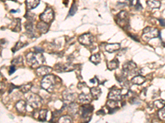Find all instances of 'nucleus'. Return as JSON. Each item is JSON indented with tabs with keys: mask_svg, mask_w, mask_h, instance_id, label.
I'll list each match as a JSON object with an SVG mask.
<instances>
[{
	"mask_svg": "<svg viewBox=\"0 0 165 123\" xmlns=\"http://www.w3.org/2000/svg\"><path fill=\"white\" fill-rule=\"evenodd\" d=\"M36 28L38 29V30L40 31V33L46 34L47 33L48 30H49V25L48 23L44 22H40L37 23L36 25Z\"/></svg>",
	"mask_w": 165,
	"mask_h": 123,
	"instance_id": "nucleus-19",
	"label": "nucleus"
},
{
	"mask_svg": "<svg viewBox=\"0 0 165 123\" xmlns=\"http://www.w3.org/2000/svg\"><path fill=\"white\" fill-rule=\"evenodd\" d=\"M120 48V44H107L105 47V49L107 53H112L114 52H116V51L119 50Z\"/></svg>",
	"mask_w": 165,
	"mask_h": 123,
	"instance_id": "nucleus-17",
	"label": "nucleus"
},
{
	"mask_svg": "<svg viewBox=\"0 0 165 123\" xmlns=\"http://www.w3.org/2000/svg\"><path fill=\"white\" fill-rule=\"evenodd\" d=\"M108 99H113V100L120 101L122 99L121 96V90L119 89H112L108 94Z\"/></svg>",
	"mask_w": 165,
	"mask_h": 123,
	"instance_id": "nucleus-9",
	"label": "nucleus"
},
{
	"mask_svg": "<svg viewBox=\"0 0 165 123\" xmlns=\"http://www.w3.org/2000/svg\"><path fill=\"white\" fill-rule=\"evenodd\" d=\"M165 106V100L164 99H158L154 102V107L156 109H161L162 107Z\"/></svg>",
	"mask_w": 165,
	"mask_h": 123,
	"instance_id": "nucleus-28",
	"label": "nucleus"
},
{
	"mask_svg": "<svg viewBox=\"0 0 165 123\" xmlns=\"http://www.w3.org/2000/svg\"><path fill=\"white\" fill-rule=\"evenodd\" d=\"M159 117L161 120H165V106L160 109L159 111Z\"/></svg>",
	"mask_w": 165,
	"mask_h": 123,
	"instance_id": "nucleus-35",
	"label": "nucleus"
},
{
	"mask_svg": "<svg viewBox=\"0 0 165 123\" xmlns=\"http://www.w3.org/2000/svg\"><path fill=\"white\" fill-rule=\"evenodd\" d=\"M137 66L136 64L134 62H128L123 66V70H122V73H123V76H127L128 75H131L136 72Z\"/></svg>",
	"mask_w": 165,
	"mask_h": 123,
	"instance_id": "nucleus-7",
	"label": "nucleus"
},
{
	"mask_svg": "<svg viewBox=\"0 0 165 123\" xmlns=\"http://www.w3.org/2000/svg\"><path fill=\"white\" fill-rule=\"evenodd\" d=\"M68 112L71 114V115H76L79 112V105L76 103H70L69 106L68 107Z\"/></svg>",
	"mask_w": 165,
	"mask_h": 123,
	"instance_id": "nucleus-23",
	"label": "nucleus"
},
{
	"mask_svg": "<svg viewBox=\"0 0 165 123\" xmlns=\"http://www.w3.org/2000/svg\"><path fill=\"white\" fill-rule=\"evenodd\" d=\"M12 87L11 88H9V90H8V92L9 93H11L12 91L13 90V89H17V88H19L20 86H15V85H13V84H11Z\"/></svg>",
	"mask_w": 165,
	"mask_h": 123,
	"instance_id": "nucleus-38",
	"label": "nucleus"
},
{
	"mask_svg": "<svg viewBox=\"0 0 165 123\" xmlns=\"http://www.w3.org/2000/svg\"><path fill=\"white\" fill-rule=\"evenodd\" d=\"M23 64V57L21 56L17 57L16 58H14L12 61V65H14V66H21Z\"/></svg>",
	"mask_w": 165,
	"mask_h": 123,
	"instance_id": "nucleus-29",
	"label": "nucleus"
},
{
	"mask_svg": "<svg viewBox=\"0 0 165 123\" xmlns=\"http://www.w3.org/2000/svg\"><path fill=\"white\" fill-rule=\"evenodd\" d=\"M27 45V44H24V43H23L22 41H18L17 44L15 45V46L12 48V53H15L16 51L19 50L20 49H22V48H23L24 46H26Z\"/></svg>",
	"mask_w": 165,
	"mask_h": 123,
	"instance_id": "nucleus-31",
	"label": "nucleus"
},
{
	"mask_svg": "<svg viewBox=\"0 0 165 123\" xmlns=\"http://www.w3.org/2000/svg\"><path fill=\"white\" fill-rule=\"evenodd\" d=\"M92 41H93V37L90 33L83 34L79 37V42L81 45H85V46L91 45Z\"/></svg>",
	"mask_w": 165,
	"mask_h": 123,
	"instance_id": "nucleus-8",
	"label": "nucleus"
},
{
	"mask_svg": "<svg viewBox=\"0 0 165 123\" xmlns=\"http://www.w3.org/2000/svg\"><path fill=\"white\" fill-rule=\"evenodd\" d=\"M55 71L58 72H68V71H72L73 67H69L68 65L66 64H62V63H58L55 66Z\"/></svg>",
	"mask_w": 165,
	"mask_h": 123,
	"instance_id": "nucleus-15",
	"label": "nucleus"
},
{
	"mask_svg": "<svg viewBox=\"0 0 165 123\" xmlns=\"http://www.w3.org/2000/svg\"><path fill=\"white\" fill-rule=\"evenodd\" d=\"M135 7H136V9L137 11H140V10H142L143 9V7L141 6L139 0H137V3L136 4H135Z\"/></svg>",
	"mask_w": 165,
	"mask_h": 123,
	"instance_id": "nucleus-36",
	"label": "nucleus"
},
{
	"mask_svg": "<svg viewBox=\"0 0 165 123\" xmlns=\"http://www.w3.org/2000/svg\"><path fill=\"white\" fill-rule=\"evenodd\" d=\"M16 109L18 112L24 114L27 111V103L24 100H19L16 103Z\"/></svg>",
	"mask_w": 165,
	"mask_h": 123,
	"instance_id": "nucleus-16",
	"label": "nucleus"
},
{
	"mask_svg": "<svg viewBox=\"0 0 165 123\" xmlns=\"http://www.w3.org/2000/svg\"><path fill=\"white\" fill-rule=\"evenodd\" d=\"M92 96L91 95V94L89 95H88V94L82 93L79 96V100L81 103H89L92 101Z\"/></svg>",
	"mask_w": 165,
	"mask_h": 123,
	"instance_id": "nucleus-21",
	"label": "nucleus"
},
{
	"mask_svg": "<svg viewBox=\"0 0 165 123\" xmlns=\"http://www.w3.org/2000/svg\"><path fill=\"white\" fill-rule=\"evenodd\" d=\"M59 122L70 123L72 122V118H70L69 116H63V117H61V118L59 119Z\"/></svg>",
	"mask_w": 165,
	"mask_h": 123,
	"instance_id": "nucleus-32",
	"label": "nucleus"
},
{
	"mask_svg": "<svg viewBox=\"0 0 165 123\" xmlns=\"http://www.w3.org/2000/svg\"><path fill=\"white\" fill-rule=\"evenodd\" d=\"M52 71V68L50 67H47V66H40L38 68H36V75L38 76H46L47 75H49L51 72Z\"/></svg>",
	"mask_w": 165,
	"mask_h": 123,
	"instance_id": "nucleus-11",
	"label": "nucleus"
},
{
	"mask_svg": "<svg viewBox=\"0 0 165 123\" xmlns=\"http://www.w3.org/2000/svg\"><path fill=\"white\" fill-rule=\"evenodd\" d=\"M90 62H92L93 64H96L97 65L100 62H101V57L99 53H95V54H92L90 58H89Z\"/></svg>",
	"mask_w": 165,
	"mask_h": 123,
	"instance_id": "nucleus-27",
	"label": "nucleus"
},
{
	"mask_svg": "<svg viewBox=\"0 0 165 123\" xmlns=\"http://www.w3.org/2000/svg\"><path fill=\"white\" fill-rule=\"evenodd\" d=\"M15 26H14V28H12L13 30V31H20L21 30V20L19 19V18H17V23L14 25Z\"/></svg>",
	"mask_w": 165,
	"mask_h": 123,
	"instance_id": "nucleus-34",
	"label": "nucleus"
},
{
	"mask_svg": "<svg viewBox=\"0 0 165 123\" xmlns=\"http://www.w3.org/2000/svg\"><path fill=\"white\" fill-rule=\"evenodd\" d=\"M118 67H119V61L116 58L108 62V64H107V68H108L109 70H111V71L116 69Z\"/></svg>",
	"mask_w": 165,
	"mask_h": 123,
	"instance_id": "nucleus-25",
	"label": "nucleus"
},
{
	"mask_svg": "<svg viewBox=\"0 0 165 123\" xmlns=\"http://www.w3.org/2000/svg\"><path fill=\"white\" fill-rule=\"evenodd\" d=\"M115 21L121 28H127L129 26V16L125 11H120L115 17Z\"/></svg>",
	"mask_w": 165,
	"mask_h": 123,
	"instance_id": "nucleus-3",
	"label": "nucleus"
},
{
	"mask_svg": "<svg viewBox=\"0 0 165 123\" xmlns=\"http://www.w3.org/2000/svg\"><path fill=\"white\" fill-rule=\"evenodd\" d=\"M92 111H93V107L89 103H84V105L82 106V118L84 119L89 118Z\"/></svg>",
	"mask_w": 165,
	"mask_h": 123,
	"instance_id": "nucleus-10",
	"label": "nucleus"
},
{
	"mask_svg": "<svg viewBox=\"0 0 165 123\" xmlns=\"http://www.w3.org/2000/svg\"><path fill=\"white\" fill-rule=\"evenodd\" d=\"M130 36H131V38H132V39H136V41H138V42H139V39H137V38H136V36H135V35H132V34H130Z\"/></svg>",
	"mask_w": 165,
	"mask_h": 123,
	"instance_id": "nucleus-40",
	"label": "nucleus"
},
{
	"mask_svg": "<svg viewBox=\"0 0 165 123\" xmlns=\"http://www.w3.org/2000/svg\"><path fill=\"white\" fill-rule=\"evenodd\" d=\"M40 21L46 23H51L54 20V11L51 7H46V10L43 11L40 16Z\"/></svg>",
	"mask_w": 165,
	"mask_h": 123,
	"instance_id": "nucleus-6",
	"label": "nucleus"
},
{
	"mask_svg": "<svg viewBox=\"0 0 165 123\" xmlns=\"http://www.w3.org/2000/svg\"><path fill=\"white\" fill-rule=\"evenodd\" d=\"M106 106L107 107L109 112L112 113V112H115L116 109H118V102L116 100H113V99H109L107 102Z\"/></svg>",
	"mask_w": 165,
	"mask_h": 123,
	"instance_id": "nucleus-13",
	"label": "nucleus"
},
{
	"mask_svg": "<svg viewBox=\"0 0 165 123\" xmlns=\"http://www.w3.org/2000/svg\"><path fill=\"white\" fill-rule=\"evenodd\" d=\"M76 11H77V4H75V3H73V5L72 7H70V10H69V12H68V17L70 16H74V14L76 13Z\"/></svg>",
	"mask_w": 165,
	"mask_h": 123,
	"instance_id": "nucleus-33",
	"label": "nucleus"
},
{
	"mask_svg": "<svg viewBox=\"0 0 165 123\" xmlns=\"http://www.w3.org/2000/svg\"><path fill=\"white\" fill-rule=\"evenodd\" d=\"M158 36H160V31L158 30V29L148 26L143 30L142 37L145 41H149Z\"/></svg>",
	"mask_w": 165,
	"mask_h": 123,
	"instance_id": "nucleus-4",
	"label": "nucleus"
},
{
	"mask_svg": "<svg viewBox=\"0 0 165 123\" xmlns=\"http://www.w3.org/2000/svg\"><path fill=\"white\" fill-rule=\"evenodd\" d=\"M76 99V94L71 91V90H65L63 93V99L64 102H68V103H73Z\"/></svg>",
	"mask_w": 165,
	"mask_h": 123,
	"instance_id": "nucleus-12",
	"label": "nucleus"
},
{
	"mask_svg": "<svg viewBox=\"0 0 165 123\" xmlns=\"http://www.w3.org/2000/svg\"><path fill=\"white\" fill-rule=\"evenodd\" d=\"M160 25H161V26H165V22L163 20V19H160Z\"/></svg>",
	"mask_w": 165,
	"mask_h": 123,
	"instance_id": "nucleus-39",
	"label": "nucleus"
},
{
	"mask_svg": "<svg viewBox=\"0 0 165 123\" xmlns=\"http://www.w3.org/2000/svg\"><path fill=\"white\" fill-rule=\"evenodd\" d=\"M2 1H3V2H4V1H6V0H2Z\"/></svg>",
	"mask_w": 165,
	"mask_h": 123,
	"instance_id": "nucleus-41",
	"label": "nucleus"
},
{
	"mask_svg": "<svg viewBox=\"0 0 165 123\" xmlns=\"http://www.w3.org/2000/svg\"><path fill=\"white\" fill-rule=\"evenodd\" d=\"M27 62L31 68H38L45 62V57L41 53L31 52L27 55Z\"/></svg>",
	"mask_w": 165,
	"mask_h": 123,
	"instance_id": "nucleus-1",
	"label": "nucleus"
},
{
	"mask_svg": "<svg viewBox=\"0 0 165 123\" xmlns=\"http://www.w3.org/2000/svg\"><path fill=\"white\" fill-rule=\"evenodd\" d=\"M12 1H17V0H12Z\"/></svg>",
	"mask_w": 165,
	"mask_h": 123,
	"instance_id": "nucleus-42",
	"label": "nucleus"
},
{
	"mask_svg": "<svg viewBox=\"0 0 165 123\" xmlns=\"http://www.w3.org/2000/svg\"><path fill=\"white\" fill-rule=\"evenodd\" d=\"M25 28L27 30V32L29 34V35L34 37L35 36V29L34 24H33V20H29L25 24Z\"/></svg>",
	"mask_w": 165,
	"mask_h": 123,
	"instance_id": "nucleus-14",
	"label": "nucleus"
},
{
	"mask_svg": "<svg viewBox=\"0 0 165 123\" xmlns=\"http://www.w3.org/2000/svg\"><path fill=\"white\" fill-rule=\"evenodd\" d=\"M90 94H91L93 99H99L100 95L102 94V90L98 87H92L91 90H90Z\"/></svg>",
	"mask_w": 165,
	"mask_h": 123,
	"instance_id": "nucleus-24",
	"label": "nucleus"
},
{
	"mask_svg": "<svg viewBox=\"0 0 165 123\" xmlns=\"http://www.w3.org/2000/svg\"><path fill=\"white\" fill-rule=\"evenodd\" d=\"M27 99L29 106H31L32 108L36 109L41 106L42 99L39 95H36V94H30L27 96Z\"/></svg>",
	"mask_w": 165,
	"mask_h": 123,
	"instance_id": "nucleus-5",
	"label": "nucleus"
},
{
	"mask_svg": "<svg viewBox=\"0 0 165 123\" xmlns=\"http://www.w3.org/2000/svg\"><path fill=\"white\" fill-rule=\"evenodd\" d=\"M40 3V0H26V5L28 10L36 8Z\"/></svg>",
	"mask_w": 165,
	"mask_h": 123,
	"instance_id": "nucleus-22",
	"label": "nucleus"
},
{
	"mask_svg": "<svg viewBox=\"0 0 165 123\" xmlns=\"http://www.w3.org/2000/svg\"><path fill=\"white\" fill-rule=\"evenodd\" d=\"M148 7H149L150 9L154 10V9H159L161 6V3L159 0H147L146 2Z\"/></svg>",
	"mask_w": 165,
	"mask_h": 123,
	"instance_id": "nucleus-18",
	"label": "nucleus"
},
{
	"mask_svg": "<svg viewBox=\"0 0 165 123\" xmlns=\"http://www.w3.org/2000/svg\"><path fill=\"white\" fill-rule=\"evenodd\" d=\"M31 83L23 84V85H22V86L19 87L20 90L23 92V94H27V92H29L30 90H31Z\"/></svg>",
	"mask_w": 165,
	"mask_h": 123,
	"instance_id": "nucleus-30",
	"label": "nucleus"
},
{
	"mask_svg": "<svg viewBox=\"0 0 165 123\" xmlns=\"http://www.w3.org/2000/svg\"><path fill=\"white\" fill-rule=\"evenodd\" d=\"M48 111L46 109H41L39 110V113H38V120L40 122H45L46 120V115H47Z\"/></svg>",
	"mask_w": 165,
	"mask_h": 123,
	"instance_id": "nucleus-26",
	"label": "nucleus"
},
{
	"mask_svg": "<svg viewBox=\"0 0 165 123\" xmlns=\"http://www.w3.org/2000/svg\"><path fill=\"white\" fill-rule=\"evenodd\" d=\"M15 71H16V66L12 65L10 68H9V74L11 75V74H12L13 72H15Z\"/></svg>",
	"mask_w": 165,
	"mask_h": 123,
	"instance_id": "nucleus-37",
	"label": "nucleus"
},
{
	"mask_svg": "<svg viewBox=\"0 0 165 123\" xmlns=\"http://www.w3.org/2000/svg\"><path fill=\"white\" fill-rule=\"evenodd\" d=\"M57 80L59 79L55 77L53 75H47L46 76H44L42 80H41V87L46 90L47 92L52 93L55 88L56 87Z\"/></svg>",
	"mask_w": 165,
	"mask_h": 123,
	"instance_id": "nucleus-2",
	"label": "nucleus"
},
{
	"mask_svg": "<svg viewBox=\"0 0 165 123\" xmlns=\"http://www.w3.org/2000/svg\"><path fill=\"white\" fill-rule=\"evenodd\" d=\"M144 81H145V77L140 76V75H138V76H134L131 80V82L132 84H137V85H140V84H144Z\"/></svg>",
	"mask_w": 165,
	"mask_h": 123,
	"instance_id": "nucleus-20",
	"label": "nucleus"
}]
</instances>
